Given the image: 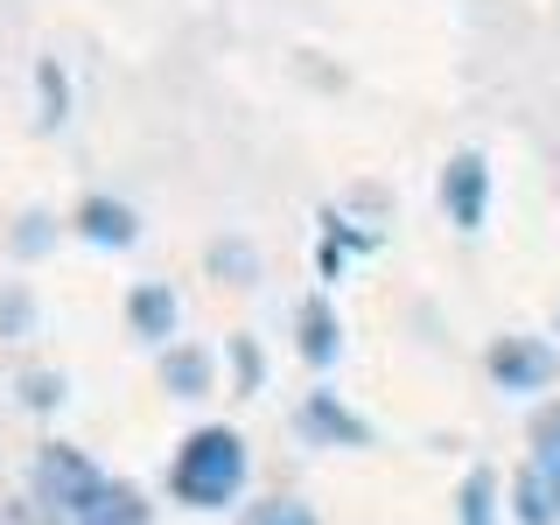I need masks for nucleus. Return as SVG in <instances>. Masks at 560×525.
Returning a JSON list of instances; mask_svg holds the SVG:
<instances>
[{
	"mask_svg": "<svg viewBox=\"0 0 560 525\" xmlns=\"http://www.w3.org/2000/svg\"><path fill=\"white\" fill-rule=\"evenodd\" d=\"M245 483H253V448H245V434L224 428V420L189 428L168 455V498L183 504V512H232L245 498Z\"/></svg>",
	"mask_w": 560,
	"mask_h": 525,
	"instance_id": "1",
	"label": "nucleus"
},
{
	"mask_svg": "<svg viewBox=\"0 0 560 525\" xmlns=\"http://www.w3.org/2000/svg\"><path fill=\"white\" fill-rule=\"evenodd\" d=\"M98 490H105V469L92 463V455L70 448V442H43V455H35V498H43L63 525H78L84 512H92Z\"/></svg>",
	"mask_w": 560,
	"mask_h": 525,
	"instance_id": "2",
	"label": "nucleus"
},
{
	"mask_svg": "<svg viewBox=\"0 0 560 525\" xmlns=\"http://www.w3.org/2000/svg\"><path fill=\"white\" fill-rule=\"evenodd\" d=\"M483 372L498 393H512V399H539L547 385L560 378V350L547 337H498L483 350Z\"/></svg>",
	"mask_w": 560,
	"mask_h": 525,
	"instance_id": "3",
	"label": "nucleus"
},
{
	"mask_svg": "<svg viewBox=\"0 0 560 525\" xmlns=\"http://www.w3.org/2000/svg\"><path fill=\"white\" fill-rule=\"evenodd\" d=\"M294 434H302L308 448H372V420L350 413L329 385H315L302 407H294Z\"/></svg>",
	"mask_w": 560,
	"mask_h": 525,
	"instance_id": "4",
	"label": "nucleus"
},
{
	"mask_svg": "<svg viewBox=\"0 0 560 525\" xmlns=\"http://www.w3.org/2000/svg\"><path fill=\"white\" fill-rule=\"evenodd\" d=\"M442 210H448L455 232H483V218H490V162H483L477 148L448 154V168H442Z\"/></svg>",
	"mask_w": 560,
	"mask_h": 525,
	"instance_id": "5",
	"label": "nucleus"
},
{
	"mask_svg": "<svg viewBox=\"0 0 560 525\" xmlns=\"http://www.w3.org/2000/svg\"><path fill=\"white\" fill-rule=\"evenodd\" d=\"M119 315H127V337L148 343V350H162V343L183 337V294H175L168 280H133Z\"/></svg>",
	"mask_w": 560,
	"mask_h": 525,
	"instance_id": "6",
	"label": "nucleus"
},
{
	"mask_svg": "<svg viewBox=\"0 0 560 525\" xmlns=\"http://www.w3.org/2000/svg\"><path fill=\"white\" fill-rule=\"evenodd\" d=\"M70 232L84 245H98V253H127V245H140V210L127 197H113V189H92L70 210Z\"/></svg>",
	"mask_w": 560,
	"mask_h": 525,
	"instance_id": "7",
	"label": "nucleus"
},
{
	"mask_svg": "<svg viewBox=\"0 0 560 525\" xmlns=\"http://www.w3.org/2000/svg\"><path fill=\"white\" fill-rule=\"evenodd\" d=\"M154 378H162L168 399H210V393H218V350L175 337V343L154 350Z\"/></svg>",
	"mask_w": 560,
	"mask_h": 525,
	"instance_id": "8",
	"label": "nucleus"
},
{
	"mask_svg": "<svg viewBox=\"0 0 560 525\" xmlns=\"http://www.w3.org/2000/svg\"><path fill=\"white\" fill-rule=\"evenodd\" d=\"M294 350H302L308 372H337V358H343V315H337L329 294L294 302Z\"/></svg>",
	"mask_w": 560,
	"mask_h": 525,
	"instance_id": "9",
	"label": "nucleus"
},
{
	"mask_svg": "<svg viewBox=\"0 0 560 525\" xmlns=\"http://www.w3.org/2000/svg\"><path fill=\"white\" fill-rule=\"evenodd\" d=\"M78 525H154V504H148V490L105 477V490L92 498V512H84Z\"/></svg>",
	"mask_w": 560,
	"mask_h": 525,
	"instance_id": "10",
	"label": "nucleus"
},
{
	"mask_svg": "<svg viewBox=\"0 0 560 525\" xmlns=\"http://www.w3.org/2000/svg\"><path fill=\"white\" fill-rule=\"evenodd\" d=\"M512 512H518V525H560V483H553L539 463H525V469H518V483H512Z\"/></svg>",
	"mask_w": 560,
	"mask_h": 525,
	"instance_id": "11",
	"label": "nucleus"
},
{
	"mask_svg": "<svg viewBox=\"0 0 560 525\" xmlns=\"http://www.w3.org/2000/svg\"><path fill=\"white\" fill-rule=\"evenodd\" d=\"M210 273H218L224 288H253L259 280V245L253 238H218L210 245Z\"/></svg>",
	"mask_w": 560,
	"mask_h": 525,
	"instance_id": "12",
	"label": "nucleus"
},
{
	"mask_svg": "<svg viewBox=\"0 0 560 525\" xmlns=\"http://www.w3.org/2000/svg\"><path fill=\"white\" fill-rule=\"evenodd\" d=\"M224 372H232V385H238L245 399L267 393V350H259V337H245V329H238V337L224 343Z\"/></svg>",
	"mask_w": 560,
	"mask_h": 525,
	"instance_id": "13",
	"label": "nucleus"
},
{
	"mask_svg": "<svg viewBox=\"0 0 560 525\" xmlns=\"http://www.w3.org/2000/svg\"><path fill=\"white\" fill-rule=\"evenodd\" d=\"M14 393H22V407H28V413H57L63 399H70V378H63V372H49V364H35V372L14 378Z\"/></svg>",
	"mask_w": 560,
	"mask_h": 525,
	"instance_id": "14",
	"label": "nucleus"
},
{
	"mask_svg": "<svg viewBox=\"0 0 560 525\" xmlns=\"http://www.w3.org/2000/svg\"><path fill=\"white\" fill-rule=\"evenodd\" d=\"M57 232H63V224L49 218V210H22V224L8 232V253L14 259H43L49 245H57Z\"/></svg>",
	"mask_w": 560,
	"mask_h": 525,
	"instance_id": "15",
	"label": "nucleus"
},
{
	"mask_svg": "<svg viewBox=\"0 0 560 525\" xmlns=\"http://www.w3.org/2000/svg\"><path fill=\"white\" fill-rule=\"evenodd\" d=\"M455 512H463V525H490V518H498V477H490V469H469Z\"/></svg>",
	"mask_w": 560,
	"mask_h": 525,
	"instance_id": "16",
	"label": "nucleus"
},
{
	"mask_svg": "<svg viewBox=\"0 0 560 525\" xmlns=\"http://www.w3.org/2000/svg\"><path fill=\"white\" fill-rule=\"evenodd\" d=\"M238 525H323V518H315L302 498H253L238 512Z\"/></svg>",
	"mask_w": 560,
	"mask_h": 525,
	"instance_id": "17",
	"label": "nucleus"
},
{
	"mask_svg": "<svg viewBox=\"0 0 560 525\" xmlns=\"http://www.w3.org/2000/svg\"><path fill=\"white\" fill-rule=\"evenodd\" d=\"M533 463L560 483V399H553V407H539V420H533Z\"/></svg>",
	"mask_w": 560,
	"mask_h": 525,
	"instance_id": "18",
	"label": "nucleus"
},
{
	"mask_svg": "<svg viewBox=\"0 0 560 525\" xmlns=\"http://www.w3.org/2000/svg\"><path fill=\"white\" fill-rule=\"evenodd\" d=\"M28 329H35V294L28 288H8V294H0V337H28Z\"/></svg>",
	"mask_w": 560,
	"mask_h": 525,
	"instance_id": "19",
	"label": "nucleus"
},
{
	"mask_svg": "<svg viewBox=\"0 0 560 525\" xmlns=\"http://www.w3.org/2000/svg\"><path fill=\"white\" fill-rule=\"evenodd\" d=\"M35 84H43V127L57 133V127H63V113H70V92H63V70H57V63H43V70H35Z\"/></svg>",
	"mask_w": 560,
	"mask_h": 525,
	"instance_id": "20",
	"label": "nucleus"
}]
</instances>
